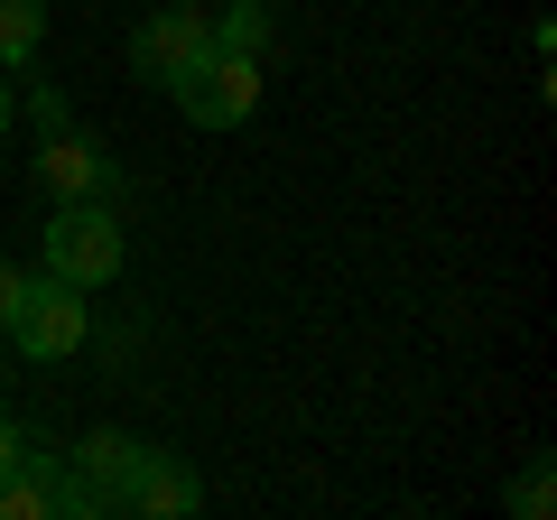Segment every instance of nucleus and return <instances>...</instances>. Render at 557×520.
Wrapping results in <instances>:
<instances>
[{"mask_svg": "<svg viewBox=\"0 0 557 520\" xmlns=\"http://www.w3.org/2000/svg\"><path fill=\"white\" fill-rule=\"evenodd\" d=\"M214 47V20H205V0H168V10H149L139 20V38H131V65H139V84H177L186 65Z\"/></svg>", "mask_w": 557, "mask_h": 520, "instance_id": "20e7f679", "label": "nucleus"}, {"mask_svg": "<svg viewBox=\"0 0 557 520\" xmlns=\"http://www.w3.org/2000/svg\"><path fill=\"white\" fill-rule=\"evenodd\" d=\"M38 251H47V270H57V280H75L84 298H94V288H112V280H121L131 242H121L112 196H75V205H57V223L38 233Z\"/></svg>", "mask_w": 557, "mask_h": 520, "instance_id": "f257e3e1", "label": "nucleus"}, {"mask_svg": "<svg viewBox=\"0 0 557 520\" xmlns=\"http://www.w3.org/2000/svg\"><path fill=\"white\" fill-rule=\"evenodd\" d=\"M177 112L196 121V131H242V121L260 112V57H233V47H205L196 65H186L177 84Z\"/></svg>", "mask_w": 557, "mask_h": 520, "instance_id": "7ed1b4c3", "label": "nucleus"}, {"mask_svg": "<svg viewBox=\"0 0 557 520\" xmlns=\"http://www.w3.org/2000/svg\"><path fill=\"white\" fill-rule=\"evenodd\" d=\"M0 335L20 344L28 362H65V354H84V344H94V307H84L75 280L38 270V280L20 288V307H10V325H0Z\"/></svg>", "mask_w": 557, "mask_h": 520, "instance_id": "f03ea898", "label": "nucleus"}, {"mask_svg": "<svg viewBox=\"0 0 557 520\" xmlns=\"http://www.w3.org/2000/svg\"><path fill=\"white\" fill-rule=\"evenodd\" d=\"M38 186L57 205H75V196H112V149L94 140V131H38Z\"/></svg>", "mask_w": 557, "mask_h": 520, "instance_id": "39448f33", "label": "nucleus"}, {"mask_svg": "<svg viewBox=\"0 0 557 520\" xmlns=\"http://www.w3.org/2000/svg\"><path fill=\"white\" fill-rule=\"evenodd\" d=\"M47 38V0H0V75H20Z\"/></svg>", "mask_w": 557, "mask_h": 520, "instance_id": "6e6552de", "label": "nucleus"}, {"mask_svg": "<svg viewBox=\"0 0 557 520\" xmlns=\"http://www.w3.org/2000/svg\"><path fill=\"white\" fill-rule=\"evenodd\" d=\"M10 121H20V94H10V84H0V131H10Z\"/></svg>", "mask_w": 557, "mask_h": 520, "instance_id": "ddd939ff", "label": "nucleus"}, {"mask_svg": "<svg viewBox=\"0 0 557 520\" xmlns=\"http://www.w3.org/2000/svg\"><path fill=\"white\" fill-rule=\"evenodd\" d=\"M28 121H38V131H65V121H75L65 84H28Z\"/></svg>", "mask_w": 557, "mask_h": 520, "instance_id": "9d476101", "label": "nucleus"}, {"mask_svg": "<svg viewBox=\"0 0 557 520\" xmlns=\"http://www.w3.org/2000/svg\"><path fill=\"white\" fill-rule=\"evenodd\" d=\"M10 465H20V428L0 419V474H10Z\"/></svg>", "mask_w": 557, "mask_h": 520, "instance_id": "f8f14e48", "label": "nucleus"}, {"mask_svg": "<svg viewBox=\"0 0 557 520\" xmlns=\"http://www.w3.org/2000/svg\"><path fill=\"white\" fill-rule=\"evenodd\" d=\"M196 502H205V483L186 474V456L149 446V465H139V493H131V511H139V520H186Z\"/></svg>", "mask_w": 557, "mask_h": 520, "instance_id": "423d86ee", "label": "nucleus"}, {"mask_svg": "<svg viewBox=\"0 0 557 520\" xmlns=\"http://www.w3.org/2000/svg\"><path fill=\"white\" fill-rule=\"evenodd\" d=\"M548 502H557V474H548V456H530L511 483V520H548Z\"/></svg>", "mask_w": 557, "mask_h": 520, "instance_id": "1a4fd4ad", "label": "nucleus"}, {"mask_svg": "<svg viewBox=\"0 0 557 520\" xmlns=\"http://www.w3.org/2000/svg\"><path fill=\"white\" fill-rule=\"evenodd\" d=\"M278 20H270V0H233V10H214V47H233V57H270Z\"/></svg>", "mask_w": 557, "mask_h": 520, "instance_id": "0eeeda50", "label": "nucleus"}, {"mask_svg": "<svg viewBox=\"0 0 557 520\" xmlns=\"http://www.w3.org/2000/svg\"><path fill=\"white\" fill-rule=\"evenodd\" d=\"M20 288H28V270H10V260H0V325H10V307H20Z\"/></svg>", "mask_w": 557, "mask_h": 520, "instance_id": "9b49d317", "label": "nucleus"}]
</instances>
